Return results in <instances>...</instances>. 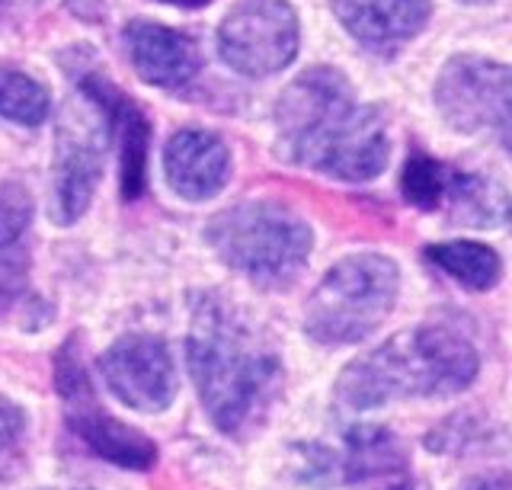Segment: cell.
<instances>
[{
  "label": "cell",
  "mask_w": 512,
  "mask_h": 490,
  "mask_svg": "<svg viewBox=\"0 0 512 490\" xmlns=\"http://www.w3.org/2000/svg\"><path fill=\"white\" fill-rule=\"evenodd\" d=\"M276 145L288 164L340 183H368L388 167V122L356 97L346 74L308 68L282 90Z\"/></svg>",
  "instance_id": "1"
},
{
  "label": "cell",
  "mask_w": 512,
  "mask_h": 490,
  "mask_svg": "<svg viewBox=\"0 0 512 490\" xmlns=\"http://www.w3.org/2000/svg\"><path fill=\"white\" fill-rule=\"evenodd\" d=\"M186 359L215 430L247 436L263 423L282 385V362L263 330L228 295L205 292L196 298Z\"/></svg>",
  "instance_id": "2"
},
{
  "label": "cell",
  "mask_w": 512,
  "mask_h": 490,
  "mask_svg": "<svg viewBox=\"0 0 512 490\" xmlns=\"http://www.w3.org/2000/svg\"><path fill=\"white\" fill-rule=\"evenodd\" d=\"M480 353L455 324H413L375 350L356 356L336 378L346 410H375L394 401L452 398L477 382Z\"/></svg>",
  "instance_id": "3"
},
{
  "label": "cell",
  "mask_w": 512,
  "mask_h": 490,
  "mask_svg": "<svg viewBox=\"0 0 512 490\" xmlns=\"http://www.w3.org/2000/svg\"><path fill=\"white\" fill-rule=\"evenodd\" d=\"M218 260L260 289H285L311 257L314 234L298 212L272 199H250L218 212L205 228Z\"/></svg>",
  "instance_id": "4"
},
{
  "label": "cell",
  "mask_w": 512,
  "mask_h": 490,
  "mask_svg": "<svg viewBox=\"0 0 512 490\" xmlns=\"http://www.w3.org/2000/svg\"><path fill=\"white\" fill-rule=\"evenodd\" d=\"M400 270L384 254H352L333 263L304 308V334L320 346H352L391 318Z\"/></svg>",
  "instance_id": "5"
},
{
  "label": "cell",
  "mask_w": 512,
  "mask_h": 490,
  "mask_svg": "<svg viewBox=\"0 0 512 490\" xmlns=\"http://www.w3.org/2000/svg\"><path fill=\"white\" fill-rule=\"evenodd\" d=\"M55 388L64 407V420H68V426L93 455L132 471L154 468L157 462L154 442L144 433L132 430L128 423L106 414L100 401H96L93 382L84 366V353H80V337L61 343V350L55 356Z\"/></svg>",
  "instance_id": "6"
},
{
  "label": "cell",
  "mask_w": 512,
  "mask_h": 490,
  "mask_svg": "<svg viewBox=\"0 0 512 490\" xmlns=\"http://www.w3.org/2000/svg\"><path fill=\"white\" fill-rule=\"evenodd\" d=\"M436 109L448 129L490 132L512 154V68L484 55L448 58L436 77Z\"/></svg>",
  "instance_id": "7"
},
{
  "label": "cell",
  "mask_w": 512,
  "mask_h": 490,
  "mask_svg": "<svg viewBox=\"0 0 512 490\" xmlns=\"http://www.w3.org/2000/svg\"><path fill=\"white\" fill-rule=\"evenodd\" d=\"M298 481L336 490L356 487L375 478H400L407 471V452L388 426L356 423L336 439H314L295 446Z\"/></svg>",
  "instance_id": "8"
},
{
  "label": "cell",
  "mask_w": 512,
  "mask_h": 490,
  "mask_svg": "<svg viewBox=\"0 0 512 490\" xmlns=\"http://www.w3.org/2000/svg\"><path fill=\"white\" fill-rule=\"evenodd\" d=\"M298 13L288 0H237L218 26V55L244 77H269L298 55Z\"/></svg>",
  "instance_id": "9"
},
{
  "label": "cell",
  "mask_w": 512,
  "mask_h": 490,
  "mask_svg": "<svg viewBox=\"0 0 512 490\" xmlns=\"http://www.w3.org/2000/svg\"><path fill=\"white\" fill-rule=\"evenodd\" d=\"M100 375L116 398L138 414H160L176 398L173 356L167 343L151 334H125L100 356Z\"/></svg>",
  "instance_id": "10"
},
{
  "label": "cell",
  "mask_w": 512,
  "mask_h": 490,
  "mask_svg": "<svg viewBox=\"0 0 512 490\" xmlns=\"http://www.w3.org/2000/svg\"><path fill=\"white\" fill-rule=\"evenodd\" d=\"M103 141L106 125L80 109H68L55 132L52 157V218L58 225H74L103 177Z\"/></svg>",
  "instance_id": "11"
},
{
  "label": "cell",
  "mask_w": 512,
  "mask_h": 490,
  "mask_svg": "<svg viewBox=\"0 0 512 490\" xmlns=\"http://www.w3.org/2000/svg\"><path fill=\"white\" fill-rule=\"evenodd\" d=\"M80 90L93 103L96 113L103 116L106 138L116 145V161H119V189L122 199L132 202L144 196L148 186V141H151V125L144 119L141 106L128 97L125 90L109 84L100 74H84L80 77Z\"/></svg>",
  "instance_id": "12"
},
{
  "label": "cell",
  "mask_w": 512,
  "mask_h": 490,
  "mask_svg": "<svg viewBox=\"0 0 512 490\" xmlns=\"http://www.w3.org/2000/svg\"><path fill=\"white\" fill-rule=\"evenodd\" d=\"M336 20L362 49L394 55L423 33L432 0H330Z\"/></svg>",
  "instance_id": "13"
},
{
  "label": "cell",
  "mask_w": 512,
  "mask_h": 490,
  "mask_svg": "<svg viewBox=\"0 0 512 490\" xmlns=\"http://www.w3.org/2000/svg\"><path fill=\"white\" fill-rule=\"evenodd\" d=\"M125 55L144 84L180 90L202 68V52L186 33L164 23L132 20L122 33Z\"/></svg>",
  "instance_id": "14"
},
{
  "label": "cell",
  "mask_w": 512,
  "mask_h": 490,
  "mask_svg": "<svg viewBox=\"0 0 512 490\" xmlns=\"http://www.w3.org/2000/svg\"><path fill=\"white\" fill-rule=\"evenodd\" d=\"M164 173L176 196L192 202L212 199L231 180V151L212 132L183 129L167 141Z\"/></svg>",
  "instance_id": "15"
},
{
  "label": "cell",
  "mask_w": 512,
  "mask_h": 490,
  "mask_svg": "<svg viewBox=\"0 0 512 490\" xmlns=\"http://www.w3.org/2000/svg\"><path fill=\"white\" fill-rule=\"evenodd\" d=\"M439 212H445L452 225L503 228L512 221V196H509V189L503 183H496L493 177L448 167Z\"/></svg>",
  "instance_id": "16"
},
{
  "label": "cell",
  "mask_w": 512,
  "mask_h": 490,
  "mask_svg": "<svg viewBox=\"0 0 512 490\" xmlns=\"http://www.w3.org/2000/svg\"><path fill=\"white\" fill-rule=\"evenodd\" d=\"M426 260L458 286L471 292H490L503 279V260L480 241H442L426 247Z\"/></svg>",
  "instance_id": "17"
},
{
  "label": "cell",
  "mask_w": 512,
  "mask_h": 490,
  "mask_svg": "<svg viewBox=\"0 0 512 490\" xmlns=\"http://www.w3.org/2000/svg\"><path fill=\"white\" fill-rule=\"evenodd\" d=\"M52 113V93L32 74L0 65V116L20 125H39Z\"/></svg>",
  "instance_id": "18"
},
{
  "label": "cell",
  "mask_w": 512,
  "mask_h": 490,
  "mask_svg": "<svg viewBox=\"0 0 512 490\" xmlns=\"http://www.w3.org/2000/svg\"><path fill=\"white\" fill-rule=\"evenodd\" d=\"M445 180H448V164L436 161L426 151H413L404 170H400V193H404V199L413 209L439 212Z\"/></svg>",
  "instance_id": "19"
},
{
  "label": "cell",
  "mask_w": 512,
  "mask_h": 490,
  "mask_svg": "<svg viewBox=\"0 0 512 490\" xmlns=\"http://www.w3.org/2000/svg\"><path fill=\"white\" fill-rule=\"evenodd\" d=\"M29 420L20 404L0 398V481L13 478L26 465Z\"/></svg>",
  "instance_id": "20"
},
{
  "label": "cell",
  "mask_w": 512,
  "mask_h": 490,
  "mask_svg": "<svg viewBox=\"0 0 512 490\" xmlns=\"http://www.w3.org/2000/svg\"><path fill=\"white\" fill-rule=\"evenodd\" d=\"M32 225V196L23 183H0V244H23Z\"/></svg>",
  "instance_id": "21"
},
{
  "label": "cell",
  "mask_w": 512,
  "mask_h": 490,
  "mask_svg": "<svg viewBox=\"0 0 512 490\" xmlns=\"http://www.w3.org/2000/svg\"><path fill=\"white\" fill-rule=\"evenodd\" d=\"M29 286V247L0 244V311L13 308Z\"/></svg>",
  "instance_id": "22"
},
{
  "label": "cell",
  "mask_w": 512,
  "mask_h": 490,
  "mask_svg": "<svg viewBox=\"0 0 512 490\" xmlns=\"http://www.w3.org/2000/svg\"><path fill=\"white\" fill-rule=\"evenodd\" d=\"M458 490H512V474H506V471L477 474V478L464 481Z\"/></svg>",
  "instance_id": "23"
},
{
  "label": "cell",
  "mask_w": 512,
  "mask_h": 490,
  "mask_svg": "<svg viewBox=\"0 0 512 490\" xmlns=\"http://www.w3.org/2000/svg\"><path fill=\"white\" fill-rule=\"evenodd\" d=\"M160 4H173V7H205L208 0H160Z\"/></svg>",
  "instance_id": "24"
},
{
  "label": "cell",
  "mask_w": 512,
  "mask_h": 490,
  "mask_svg": "<svg viewBox=\"0 0 512 490\" xmlns=\"http://www.w3.org/2000/svg\"><path fill=\"white\" fill-rule=\"evenodd\" d=\"M384 490H416L413 484H407V481H397V484H388Z\"/></svg>",
  "instance_id": "25"
}]
</instances>
